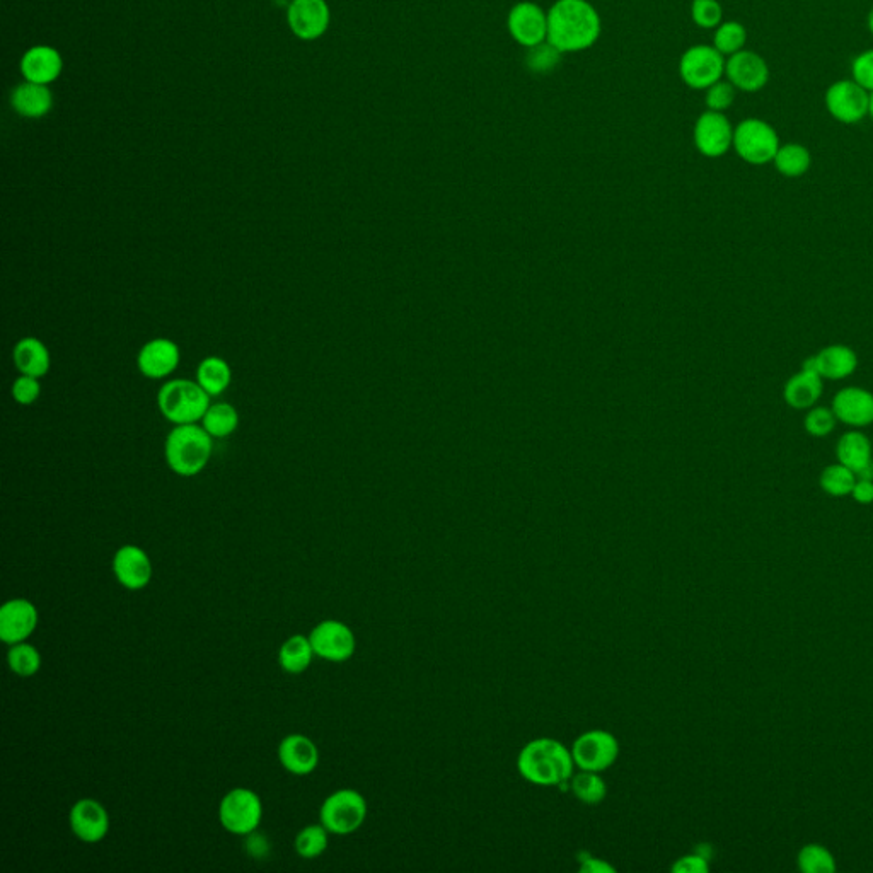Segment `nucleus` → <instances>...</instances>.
Masks as SVG:
<instances>
[{
	"label": "nucleus",
	"instance_id": "f257e3e1",
	"mask_svg": "<svg viewBox=\"0 0 873 873\" xmlns=\"http://www.w3.org/2000/svg\"><path fill=\"white\" fill-rule=\"evenodd\" d=\"M601 35V14L589 0H555L548 9V43L563 55L589 50Z\"/></svg>",
	"mask_w": 873,
	"mask_h": 873
},
{
	"label": "nucleus",
	"instance_id": "f03ea898",
	"mask_svg": "<svg viewBox=\"0 0 873 873\" xmlns=\"http://www.w3.org/2000/svg\"><path fill=\"white\" fill-rule=\"evenodd\" d=\"M517 769L524 780L538 787H565L575 769L572 749L548 737L534 739L522 747Z\"/></svg>",
	"mask_w": 873,
	"mask_h": 873
},
{
	"label": "nucleus",
	"instance_id": "7ed1b4c3",
	"mask_svg": "<svg viewBox=\"0 0 873 873\" xmlns=\"http://www.w3.org/2000/svg\"><path fill=\"white\" fill-rule=\"evenodd\" d=\"M214 439L200 423L174 425L164 444V457L174 475L193 478L210 463Z\"/></svg>",
	"mask_w": 873,
	"mask_h": 873
},
{
	"label": "nucleus",
	"instance_id": "20e7f679",
	"mask_svg": "<svg viewBox=\"0 0 873 873\" xmlns=\"http://www.w3.org/2000/svg\"><path fill=\"white\" fill-rule=\"evenodd\" d=\"M210 399L197 381L171 379L164 382L157 393V408L169 423L191 425L202 422L203 415L212 405Z\"/></svg>",
	"mask_w": 873,
	"mask_h": 873
},
{
	"label": "nucleus",
	"instance_id": "39448f33",
	"mask_svg": "<svg viewBox=\"0 0 873 873\" xmlns=\"http://www.w3.org/2000/svg\"><path fill=\"white\" fill-rule=\"evenodd\" d=\"M780 137L773 125L761 118H746L734 130V151L752 166L773 162L780 149Z\"/></svg>",
	"mask_w": 873,
	"mask_h": 873
},
{
	"label": "nucleus",
	"instance_id": "423d86ee",
	"mask_svg": "<svg viewBox=\"0 0 873 873\" xmlns=\"http://www.w3.org/2000/svg\"><path fill=\"white\" fill-rule=\"evenodd\" d=\"M365 817H367V802L364 795L352 788H343L331 793L319 810L321 824L336 836L355 833L364 824Z\"/></svg>",
	"mask_w": 873,
	"mask_h": 873
},
{
	"label": "nucleus",
	"instance_id": "0eeeda50",
	"mask_svg": "<svg viewBox=\"0 0 873 873\" xmlns=\"http://www.w3.org/2000/svg\"><path fill=\"white\" fill-rule=\"evenodd\" d=\"M727 58L713 45H694L679 58V77L693 91H705L725 77Z\"/></svg>",
	"mask_w": 873,
	"mask_h": 873
},
{
	"label": "nucleus",
	"instance_id": "6e6552de",
	"mask_svg": "<svg viewBox=\"0 0 873 873\" xmlns=\"http://www.w3.org/2000/svg\"><path fill=\"white\" fill-rule=\"evenodd\" d=\"M263 817L261 798L249 788H234L219 805L220 824L236 836L255 833Z\"/></svg>",
	"mask_w": 873,
	"mask_h": 873
},
{
	"label": "nucleus",
	"instance_id": "1a4fd4ad",
	"mask_svg": "<svg viewBox=\"0 0 873 873\" xmlns=\"http://www.w3.org/2000/svg\"><path fill=\"white\" fill-rule=\"evenodd\" d=\"M824 105L836 122L855 125L868 116L870 93L853 79H841L827 87Z\"/></svg>",
	"mask_w": 873,
	"mask_h": 873
},
{
	"label": "nucleus",
	"instance_id": "9d476101",
	"mask_svg": "<svg viewBox=\"0 0 873 873\" xmlns=\"http://www.w3.org/2000/svg\"><path fill=\"white\" fill-rule=\"evenodd\" d=\"M572 756L582 771L602 773L618 761L619 742L608 730H589L573 742Z\"/></svg>",
	"mask_w": 873,
	"mask_h": 873
},
{
	"label": "nucleus",
	"instance_id": "9b49d317",
	"mask_svg": "<svg viewBox=\"0 0 873 873\" xmlns=\"http://www.w3.org/2000/svg\"><path fill=\"white\" fill-rule=\"evenodd\" d=\"M507 31L526 50L541 45L548 41V11L532 0H521L507 14Z\"/></svg>",
	"mask_w": 873,
	"mask_h": 873
},
{
	"label": "nucleus",
	"instance_id": "f8f14e48",
	"mask_svg": "<svg viewBox=\"0 0 873 873\" xmlns=\"http://www.w3.org/2000/svg\"><path fill=\"white\" fill-rule=\"evenodd\" d=\"M734 130V125L725 113L703 111L694 123V145L703 156H725L734 145Z\"/></svg>",
	"mask_w": 873,
	"mask_h": 873
},
{
	"label": "nucleus",
	"instance_id": "ddd939ff",
	"mask_svg": "<svg viewBox=\"0 0 873 873\" xmlns=\"http://www.w3.org/2000/svg\"><path fill=\"white\" fill-rule=\"evenodd\" d=\"M309 640L313 643L314 654L319 659L328 660V662H347L352 659L357 648V640L353 631L348 628L342 621L336 619H328L319 623L311 635Z\"/></svg>",
	"mask_w": 873,
	"mask_h": 873
},
{
	"label": "nucleus",
	"instance_id": "4468645a",
	"mask_svg": "<svg viewBox=\"0 0 873 873\" xmlns=\"http://www.w3.org/2000/svg\"><path fill=\"white\" fill-rule=\"evenodd\" d=\"M769 65L758 52L741 50L727 57L725 79L741 93H759L768 86Z\"/></svg>",
	"mask_w": 873,
	"mask_h": 873
},
{
	"label": "nucleus",
	"instance_id": "2eb2a0df",
	"mask_svg": "<svg viewBox=\"0 0 873 873\" xmlns=\"http://www.w3.org/2000/svg\"><path fill=\"white\" fill-rule=\"evenodd\" d=\"M287 23L299 40H318L330 28V6L326 0H292L287 9Z\"/></svg>",
	"mask_w": 873,
	"mask_h": 873
},
{
	"label": "nucleus",
	"instance_id": "dca6fc26",
	"mask_svg": "<svg viewBox=\"0 0 873 873\" xmlns=\"http://www.w3.org/2000/svg\"><path fill=\"white\" fill-rule=\"evenodd\" d=\"M181 350L178 343L169 338H154L145 343L137 355L140 374L151 381H162L173 376L180 367Z\"/></svg>",
	"mask_w": 873,
	"mask_h": 873
},
{
	"label": "nucleus",
	"instance_id": "f3484780",
	"mask_svg": "<svg viewBox=\"0 0 873 873\" xmlns=\"http://www.w3.org/2000/svg\"><path fill=\"white\" fill-rule=\"evenodd\" d=\"M38 626V611L28 599H12L0 608V638L7 645L26 642Z\"/></svg>",
	"mask_w": 873,
	"mask_h": 873
},
{
	"label": "nucleus",
	"instance_id": "a211bd4d",
	"mask_svg": "<svg viewBox=\"0 0 873 873\" xmlns=\"http://www.w3.org/2000/svg\"><path fill=\"white\" fill-rule=\"evenodd\" d=\"M72 833L84 843H99L110 831V816L105 807L93 798H82L70 809Z\"/></svg>",
	"mask_w": 873,
	"mask_h": 873
},
{
	"label": "nucleus",
	"instance_id": "6ab92c4d",
	"mask_svg": "<svg viewBox=\"0 0 873 873\" xmlns=\"http://www.w3.org/2000/svg\"><path fill=\"white\" fill-rule=\"evenodd\" d=\"M113 572L116 580L125 589H144L152 579L151 558L139 546L127 544L116 551L113 558Z\"/></svg>",
	"mask_w": 873,
	"mask_h": 873
},
{
	"label": "nucleus",
	"instance_id": "aec40b11",
	"mask_svg": "<svg viewBox=\"0 0 873 873\" xmlns=\"http://www.w3.org/2000/svg\"><path fill=\"white\" fill-rule=\"evenodd\" d=\"M24 81L38 82L50 86L57 81L64 70V58L57 48L50 45H36L24 52L19 64Z\"/></svg>",
	"mask_w": 873,
	"mask_h": 873
},
{
	"label": "nucleus",
	"instance_id": "412c9836",
	"mask_svg": "<svg viewBox=\"0 0 873 873\" xmlns=\"http://www.w3.org/2000/svg\"><path fill=\"white\" fill-rule=\"evenodd\" d=\"M278 759L292 775H309L318 768V746L306 735H287L278 746Z\"/></svg>",
	"mask_w": 873,
	"mask_h": 873
},
{
	"label": "nucleus",
	"instance_id": "4be33fe9",
	"mask_svg": "<svg viewBox=\"0 0 873 873\" xmlns=\"http://www.w3.org/2000/svg\"><path fill=\"white\" fill-rule=\"evenodd\" d=\"M833 411L841 422L853 427H865L873 422V394L865 389L848 388L834 398Z\"/></svg>",
	"mask_w": 873,
	"mask_h": 873
},
{
	"label": "nucleus",
	"instance_id": "5701e85b",
	"mask_svg": "<svg viewBox=\"0 0 873 873\" xmlns=\"http://www.w3.org/2000/svg\"><path fill=\"white\" fill-rule=\"evenodd\" d=\"M11 106L12 110L24 118H43L52 111V89L38 82H21L12 89Z\"/></svg>",
	"mask_w": 873,
	"mask_h": 873
},
{
	"label": "nucleus",
	"instance_id": "b1692460",
	"mask_svg": "<svg viewBox=\"0 0 873 873\" xmlns=\"http://www.w3.org/2000/svg\"><path fill=\"white\" fill-rule=\"evenodd\" d=\"M12 362L23 376H47L52 369V355L47 345L36 336H24L12 350Z\"/></svg>",
	"mask_w": 873,
	"mask_h": 873
},
{
	"label": "nucleus",
	"instance_id": "393cba45",
	"mask_svg": "<svg viewBox=\"0 0 873 873\" xmlns=\"http://www.w3.org/2000/svg\"><path fill=\"white\" fill-rule=\"evenodd\" d=\"M822 377L817 372L802 371L787 382L785 386V399L787 403L797 410H804L816 403L821 398Z\"/></svg>",
	"mask_w": 873,
	"mask_h": 873
},
{
	"label": "nucleus",
	"instance_id": "a878e982",
	"mask_svg": "<svg viewBox=\"0 0 873 873\" xmlns=\"http://www.w3.org/2000/svg\"><path fill=\"white\" fill-rule=\"evenodd\" d=\"M814 359H816L817 372L826 379H843L850 376L855 372L858 364L856 353L843 345L824 348Z\"/></svg>",
	"mask_w": 873,
	"mask_h": 873
},
{
	"label": "nucleus",
	"instance_id": "bb28decb",
	"mask_svg": "<svg viewBox=\"0 0 873 873\" xmlns=\"http://www.w3.org/2000/svg\"><path fill=\"white\" fill-rule=\"evenodd\" d=\"M197 382L210 398L226 393L232 382L231 365L222 357H205L197 367Z\"/></svg>",
	"mask_w": 873,
	"mask_h": 873
},
{
	"label": "nucleus",
	"instance_id": "cd10ccee",
	"mask_svg": "<svg viewBox=\"0 0 873 873\" xmlns=\"http://www.w3.org/2000/svg\"><path fill=\"white\" fill-rule=\"evenodd\" d=\"M313 643L309 636H290L278 652V662L289 674H302L314 659Z\"/></svg>",
	"mask_w": 873,
	"mask_h": 873
},
{
	"label": "nucleus",
	"instance_id": "c85d7f7f",
	"mask_svg": "<svg viewBox=\"0 0 873 873\" xmlns=\"http://www.w3.org/2000/svg\"><path fill=\"white\" fill-rule=\"evenodd\" d=\"M212 439H227L239 427V413L231 403H212L200 422Z\"/></svg>",
	"mask_w": 873,
	"mask_h": 873
},
{
	"label": "nucleus",
	"instance_id": "c756f323",
	"mask_svg": "<svg viewBox=\"0 0 873 873\" xmlns=\"http://www.w3.org/2000/svg\"><path fill=\"white\" fill-rule=\"evenodd\" d=\"M839 463L858 473L868 463H872V446L870 440L860 432H850L843 435L838 444Z\"/></svg>",
	"mask_w": 873,
	"mask_h": 873
},
{
	"label": "nucleus",
	"instance_id": "7c9ffc66",
	"mask_svg": "<svg viewBox=\"0 0 873 873\" xmlns=\"http://www.w3.org/2000/svg\"><path fill=\"white\" fill-rule=\"evenodd\" d=\"M773 164L778 169V173L783 174V176L798 178L809 171L812 157H810L809 149L805 145L785 144L780 145V149L773 159Z\"/></svg>",
	"mask_w": 873,
	"mask_h": 873
},
{
	"label": "nucleus",
	"instance_id": "2f4dec72",
	"mask_svg": "<svg viewBox=\"0 0 873 873\" xmlns=\"http://www.w3.org/2000/svg\"><path fill=\"white\" fill-rule=\"evenodd\" d=\"M570 790L575 798L587 805L601 804L608 795V785L602 780L601 773L594 771H582L579 775H573L570 780Z\"/></svg>",
	"mask_w": 873,
	"mask_h": 873
},
{
	"label": "nucleus",
	"instance_id": "473e14b6",
	"mask_svg": "<svg viewBox=\"0 0 873 873\" xmlns=\"http://www.w3.org/2000/svg\"><path fill=\"white\" fill-rule=\"evenodd\" d=\"M747 29L739 21H723L717 29H713V47L727 58L746 48Z\"/></svg>",
	"mask_w": 873,
	"mask_h": 873
},
{
	"label": "nucleus",
	"instance_id": "72a5a7b5",
	"mask_svg": "<svg viewBox=\"0 0 873 873\" xmlns=\"http://www.w3.org/2000/svg\"><path fill=\"white\" fill-rule=\"evenodd\" d=\"M7 662H9L11 671L21 677L35 676L41 669L40 652L26 642L11 645V650L7 654Z\"/></svg>",
	"mask_w": 873,
	"mask_h": 873
},
{
	"label": "nucleus",
	"instance_id": "f704fd0d",
	"mask_svg": "<svg viewBox=\"0 0 873 873\" xmlns=\"http://www.w3.org/2000/svg\"><path fill=\"white\" fill-rule=\"evenodd\" d=\"M328 834L330 831L323 824L304 827L295 838L294 846L297 855H301L307 860L323 855L328 848Z\"/></svg>",
	"mask_w": 873,
	"mask_h": 873
},
{
	"label": "nucleus",
	"instance_id": "c9c22d12",
	"mask_svg": "<svg viewBox=\"0 0 873 873\" xmlns=\"http://www.w3.org/2000/svg\"><path fill=\"white\" fill-rule=\"evenodd\" d=\"M561 57L563 53L560 50L544 41L541 45L527 48L526 67L534 74H550L560 65Z\"/></svg>",
	"mask_w": 873,
	"mask_h": 873
},
{
	"label": "nucleus",
	"instance_id": "e433bc0d",
	"mask_svg": "<svg viewBox=\"0 0 873 873\" xmlns=\"http://www.w3.org/2000/svg\"><path fill=\"white\" fill-rule=\"evenodd\" d=\"M821 485L829 495L843 497V495L853 492L856 485V475L850 468L839 463L836 466L826 468L821 476Z\"/></svg>",
	"mask_w": 873,
	"mask_h": 873
},
{
	"label": "nucleus",
	"instance_id": "4c0bfd02",
	"mask_svg": "<svg viewBox=\"0 0 873 873\" xmlns=\"http://www.w3.org/2000/svg\"><path fill=\"white\" fill-rule=\"evenodd\" d=\"M689 16L698 28L717 29L723 23V7L718 0H693Z\"/></svg>",
	"mask_w": 873,
	"mask_h": 873
},
{
	"label": "nucleus",
	"instance_id": "58836bf2",
	"mask_svg": "<svg viewBox=\"0 0 873 873\" xmlns=\"http://www.w3.org/2000/svg\"><path fill=\"white\" fill-rule=\"evenodd\" d=\"M737 93L739 91L723 77L722 81L715 82L713 86L705 89L706 110L725 113L734 105Z\"/></svg>",
	"mask_w": 873,
	"mask_h": 873
},
{
	"label": "nucleus",
	"instance_id": "ea45409f",
	"mask_svg": "<svg viewBox=\"0 0 873 873\" xmlns=\"http://www.w3.org/2000/svg\"><path fill=\"white\" fill-rule=\"evenodd\" d=\"M798 862H800V868H802L804 872H834L833 856L829 855L826 850L819 848V846H807V848L800 853Z\"/></svg>",
	"mask_w": 873,
	"mask_h": 873
},
{
	"label": "nucleus",
	"instance_id": "a19ab883",
	"mask_svg": "<svg viewBox=\"0 0 873 873\" xmlns=\"http://www.w3.org/2000/svg\"><path fill=\"white\" fill-rule=\"evenodd\" d=\"M11 394L18 405H35L41 396L40 379L21 374L16 381L12 382Z\"/></svg>",
	"mask_w": 873,
	"mask_h": 873
},
{
	"label": "nucleus",
	"instance_id": "79ce46f5",
	"mask_svg": "<svg viewBox=\"0 0 873 873\" xmlns=\"http://www.w3.org/2000/svg\"><path fill=\"white\" fill-rule=\"evenodd\" d=\"M851 79L873 93V48L858 53L851 64Z\"/></svg>",
	"mask_w": 873,
	"mask_h": 873
},
{
	"label": "nucleus",
	"instance_id": "37998d69",
	"mask_svg": "<svg viewBox=\"0 0 873 873\" xmlns=\"http://www.w3.org/2000/svg\"><path fill=\"white\" fill-rule=\"evenodd\" d=\"M834 422H836L834 411L827 410V408H816V410L810 411L805 418V428L810 435L824 437V435L831 434Z\"/></svg>",
	"mask_w": 873,
	"mask_h": 873
},
{
	"label": "nucleus",
	"instance_id": "c03bdc74",
	"mask_svg": "<svg viewBox=\"0 0 873 873\" xmlns=\"http://www.w3.org/2000/svg\"><path fill=\"white\" fill-rule=\"evenodd\" d=\"M672 872L706 873L708 872V865H706V860L703 856L689 855L684 856L681 860H677V863H674V867H672Z\"/></svg>",
	"mask_w": 873,
	"mask_h": 873
},
{
	"label": "nucleus",
	"instance_id": "a18cd8bd",
	"mask_svg": "<svg viewBox=\"0 0 873 873\" xmlns=\"http://www.w3.org/2000/svg\"><path fill=\"white\" fill-rule=\"evenodd\" d=\"M580 860V872L587 873H608L614 872V868L609 865V863L602 862L599 858H594V856L582 855L579 856Z\"/></svg>",
	"mask_w": 873,
	"mask_h": 873
},
{
	"label": "nucleus",
	"instance_id": "49530a36",
	"mask_svg": "<svg viewBox=\"0 0 873 873\" xmlns=\"http://www.w3.org/2000/svg\"><path fill=\"white\" fill-rule=\"evenodd\" d=\"M853 497L858 500V502L862 503H870L873 502V483L868 480H860L856 481L855 488H853Z\"/></svg>",
	"mask_w": 873,
	"mask_h": 873
},
{
	"label": "nucleus",
	"instance_id": "de8ad7c7",
	"mask_svg": "<svg viewBox=\"0 0 873 873\" xmlns=\"http://www.w3.org/2000/svg\"><path fill=\"white\" fill-rule=\"evenodd\" d=\"M856 476H858L860 480L873 481V461L872 463H868L865 468L860 469V471L856 473Z\"/></svg>",
	"mask_w": 873,
	"mask_h": 873
},
{
	"label": "nucleus",
	"instance_id": "09e8293b",
	"mask_svg": "<svg viewBox=\"0 0 873 873\" xmlns=\"http://www.w3.org/2000/svg\"><path fill=\"white\" fill-rule=\"evenodd\" d=\"M867 28H868V31H870V35L873 36V7H872V9H870V12H868Z\"/></svg>",
	"mask_w": 873,
	"mask_h": 873
},
{
	"label": "nucleus",
	"instance_id": "8fccbe9b",
	"mask_svg": "<svg viewBox=\"0 0 873 873\" xmlns=\"http://www.w3.org/2000/svg\"><path fill=\"white\" fill-rule=\"evenodd\" d=\"M868 116L873 120V93H870V105H868Z\"/></svg>",
	"mask_w": 873,
	"mask_h": 873
}]
</instances>
